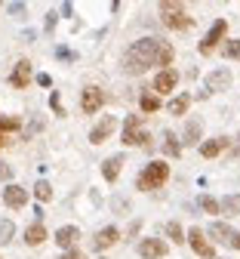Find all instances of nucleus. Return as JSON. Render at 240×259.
<instances>
[{
  "label": "nucleus",
  "mask_w": 240,
  "mask_h": 259,
  "mask_svg": "<svg viewBox=\"0 0 240 259\" xmlns=\"http://www.w3.org/2000/svg\"><path fill=\"white\" fill-rule=\"evenodd\" d=\"M34 198H37V201H40V204H46V201H50V198H53V185H50V182H46V179H40V182H37V185H34Z\"/></svg>",
  "instance_id": "23"
},
{
  "label": "nucleus",
  "mask_w": 240,
  "mask_h": 259,
  "mask_svg": "<svg viewBox=\"0 0 240 259\" xmlns=\"http://www.w3.org/2000/svg\"><path fill=\"white\" fill-rule=\"evenodd\" d=\"M166 238H173L176 244H182V241H185V232H182V225H179V222H166Z\"/></svg>",
  "instance_id": "29"
},
{
  "label": "nucleus",
  "mask_w": 240,
  "mask_h": 259,
  "mask_svg": "<svg viewBox=\"0 0 240 259\" xmlns=\"http://www.w3.org/2000/svg\"><path fill=\"white\" fill-rule=\"evenodd\" d=\"M139 108H142L145 114H154V111H160V96H154L151 90H145V93H142V99H139Z\"/></svg>",
  "instance_id": "20"
},
{
  "label": "nucleus",
  "mask_w": 240,
  "mask_h": 259,
  "mask_svg": "<svg viewBox=\"0 0 240 259\" xmlns=\"http://www.w3.org/2000/svg\"><path fill=\"white\" fill-rule=\"evenodd\" d=\"M80 238V229L77 225H62V229L56 232V244L62 247V250H74V241Z\"/></svg>",
  "instance_id": "15"
},
{
  "label": "nucleus",
  "mask_w": 240,
  "mask_h": 259,
  "mask_svg": "<svg viewBox=\"0 0 240 259\" xmlns=\"http://www.w3.org/2000/svg\"><path fill=\"white\" fill-rule=\"evenodd\" d=\"M197 142H200V123L191 120V123L185 126V145H197Z\"/></svg>",
  "instance_id": "28"
},
{
  "label": "nucleus",
  "mask_w": 240,
  "mask_h": 259,
  "mask_svg": "<svg viewBox=\"0 0 240 259\" xmlns=\"http://www.w3.org/2000/svg\"><path fill=\"white\" fill-rule=\"evenodd\" d=\"M120 170H123V154H114V157H108L105 164H102V176H105V182H117Z\"/></svg>",
  "instance_id": "17"
},
{
  "label": "nucleus",
  "mask_w": 240,
  "mask_h": 259,
  "mask_svg": "<svg viewBox=\"0 0 240 259\" xmlns=\"http://www.w3.org/2000/svg\"><path fill=\"white\" fill-rule=\"evenodd\" d=\"M225 56H228V59L240 56V40H228V44H225Z\"/></svg>",
  "instance_id": "31"
},
{
  "label": "nucleus",
  "mask_w": 240,
  "mask_h": 259,
  "mask_svg": "<svg viewBox=\"0 0 240 259\" xmlns=\"http://www.w3.org/2000/svg\"><path fill=\"white\" fill-rule=\"evenodd\" d=\"M166 179H169V167L163 164V160H151V164H145V170L139 173L135 185H139L142 191H154V188H160Z\"/></svg>",
  "instance_id": "2"
},
{
  "label": "nucleus",
  "mask_w": 240,
  "mask_h": 259,
  "mask_svg": "<svg viewBox=\"0 0 240 259\" xmlns=\"http://www.w3.org/2000/svg\"><path fill=\"white\" fill-rule=\"evenodd\" d=\"M225 148H228V139H225V136H216V139H210V142L200 145V154H203V157H219Z\"/></svg>",
  "instance_id": "19"
},
{
  "label": "nucleus",
  "mask_w": 240,
  "mask_h": 259,
  "mask_svg": "<svg viewBox=\"0 0 240 259\" xmlns=\"http://www.w3.org/2000/svg\"><path fill=\"white\" fill-rule=\"evenodd\" d=\"M231 247H237V250H240V235H234V241H231Z\"/></svg>",
  "instance_id": "39"
},
{
  "label": "nucleus",
  "mask_w": 240,
  "mask_h": 259,
  "mask_svg": "<svg viewBox=\"0 0 240 259\" xmlns=\"http://www.w3.org/2000/svg\"><path fill=\"white\" fill-rule=\"evenodd\" d=\"M10 13H13V16H22V13H25V4H10Z\"/></svg>",
  "instance_id": "35"
},
{
  "label": "nucleus",
  "mask_w": 240,
  "mask_h": 259,
  "mask_svg": "<svg viewBox=\"0 0 240 259\" xmlns=\"http://www.w3.org/2000/svg\"><path fill=\"white\" fill-rule=\"evenodd\" d=\"M65 259H86V256H83V250H68Z\"/></svg>",
  "instance_id": "34"
},
{
  "label": "nucleus",
  "mask_w": 240,
  "mask_h": 259,
  "mask_svg": "<svg viewBox=\"0 0 240 259\" xmlns=\"http://www.w3.org/2000/svg\"><path fill=\"white\" fill-rule=\"evenodd\" d=\"M157 65H160V68H169V65H173V47H169L166 40L160 44V53H157Z\"/></svg>",
  "instance_id": "26"
},
{
  "label": "nucleus",
  "mask_w": 240,
  "mask_h": 259,
  "mask_svg": "<svg viewBox=\"0 0 240 259\" xmlns=\"http://www.w3.org/2000/svg\"><path fill=\"white\" fill-rule=\"evenodd\" d=\"M16 235V222L13 219H0V244H10Z\"/></svg>",
  "instance_id": "24"
},
{
  "label": "nucleus",
  "mask_w": 240,
  "mask_h": 259,
  "mask_svg": "<svg viewBox=\"0 0 240 259\" xmlns=\"http://www.w3.org/2000/svg\"><path fill=\"white\" fill-rule=\"evenodd\" d=\"M102 105H105V93H102L99 87H86L83 96H80V108H83V114H95Z\"/></svg>",
  "instance_id": "9"
},
{
  "label": "nucleus",
  "mask_w": 240,
  "mask_h": 259,
  "mask_svg": "<svg viewBox=\"0 0 240 259\" xmlns=\"http://www.w3.org/2000/svg\"><path fill=\"white\" fill-rule=\"evenodd\" d=\"M197 207H200L203 213H222L219 201H216V198H210V194H200V201H197Z\"/></svg>",
  "instance_id": "25"
},
{
  "label": "nucleus",
  "mask_w": 240,
  "mask_h": 259,
  "mask_svg": "<svg viewBox=\"0 0 240 259\" xmlns=\"http://www.w3.org/2000/svg\"><path fill=\"white\" fill-rule=\"evenodd\" d=\"M37 83H40V87H53V77H50V74H37Z\"/></svg>",
  "instance_id": "36"
},
{
  "label": "nucleus",
  "mask_w": 240,
  "mask_h": 259,
  "mask_svg": "<svg viewBox=\"0 0 240 259\" xmlns=\"http://www.w3.org/2000/svg\"><path fill=\"white\" fill-rule=\"evenodd\" d=\"M225 31H228V22H225V19H216V22L210 25V31H207V37L200 40V53H203V56H210V53L216 50V44L225 37Z\"/></svg>",
  "instance_id": "6"
},
{
  "label": "nucleus",
  "mask_w": 240,
  "mask_h": 259,
  "mask_svg": "<svg viewBox=\"0 0 240 259\" xmlns=\"http://www.w3.org/2000/svg\"><path fill=\"white\" fill-rule=\"evenodd\" d=\"M16 130H19V117H0V136L16 133Z\"/></svg>",
  "instance_id": "30"
},
{
  "label": "nucleus",
  "mask_w": 240,
  "mask_h": 259,
  "mask_svg": "<svg viewBox=\"0 0 240 259\" xmlns=\"http://www.w3.org/2000/svg\"><path fill=\"white\" fill-rule=\"evenodd\" d=\"M0 179H4V182H7V179H13V170L4 164V160H0Z\"/></svg>",
  "instance_id": "33"
},
{
  "label": "nucleus",
  "mask_w": 240,
  "mask_h": 259,
  "mask_svg": "<svg viewBox=\"0 0 240 259\" xmlns=\"http://www.w3.org/2000/svg\"><path fill=\"white\" fill-rule=\"evenodd\" d=\"M50 108H53L56 114H65V108H62V99H59V93H53V96H50Z\"/></svg>",
  "instance_id": "32"
},
{
  "label": "nucleus",
  "mask_w": 240,
  "mask_h": 259,
  "mask_svg": "<svg viewBox=\"0 0 240 259\" xmlns=\"http://www.w3.org/2000/svg\"><path fill=\"white\" fill-rule=\"evenodd\" d=\"M207 235H210L213 241H219V244H231V241H234V229H231L228 222H210Z\"/></svg>",
  "instance_id": "16"
},
{
  "label": "nucleus",
  "mask_w": 240,
  "mask_h": 259,
  "mask_svg": "<svg viewBox=\"0 0 240 259\" xmlns=\"http://www.w3.org/2000/svg\"><path fill=\"white\" fill-rule=\"evenodd\" d=\"M237 142H240V136H237Z\"/></svg>",
  "instance_id": "40"
},
{
  "label": "nucleus",
  "mask_w": 240,
  "mask_h": 259,
  "mask_svg": "<svg viewBox=\"0 0 240 259\" xmlns=\"http://www.w3.org/2000/svg\"><path fill=\"white\" fill-rule=\"evenodd\" d=\"M163 151H166L169 157H179V154H182V145L176 142V133H169V130L163 133Z\"/></svg>",
  "instance_id": "22"
},
{
  "label": "nucleus",
  "mask_w": 240,
  "mask_h": 259,
  "mask_svg": "<svg viewBox=\"0 0 240 259\" xmlns=\"http://www.w3.org/2000/svg\"><path fill=\"white\" fill-rule=\"evenodd\" d=\"M139 256L142 259H163L166 256V241H160V238H142L139 241Z\"/></svg>",
  "instance_id": "10"
},
{
  "label": "nucleus",
  "mask_w": 240,
  "mask_h": 259,
  "mask_svg": "<svg viewBox=\"0 0 240 259\" xmlns=\"http://www.w3.org/2000/svg\"><path fill=\"white\" fill-rule=\"evenodd\" d=\"M56 56H59V59H71V50H65V47H59V50H56Z\"/></svg>",
  "instance_id": "37"
},
{
  "label": "nucleus",
  "mask_w": 240,
  "mask_h": 259,
  "mask_svg": "<svg viewBox=\"0 0 240 259\" xmlns=\"http://www.w3.org/2000/svg\"><path fill=\"white\" fill-rule=\"evenodd\" d=\"M148 133L142 130V114H129L123 123V145H148Z\"/></svg>",
  "instance_id": "4"
},
{
  "label": "nucleus",
  "mask_w": 240,
  "mask_h": 259,
  "mask_svg": "<svg viewBox=\"0 0 240 259\" xmlns=\"http://www.w3.org/2000/svg\"><path fill=\"white\" fill-rule=\"evenodd\" d=\"M160 16H163V25L173 28V31L191 28V16L182 10V4H160Z\"/></svg>",
  "instance_id": "3"
},
{
  "label": "nucleus",
  "mask_w": 240,
  "mask_h": 259,
  "mask_svg": "<svg viewBox=\"0 0 240 259\" xmlns=\"http://www.w3.org/2000/svg\"><path fill=\"white\" fill-rule=\"evenodd\" d=\"M10 83H13L16 90H25V87L31 83V62H28V59H19V62H16V68H13V74H10Z\"/></svg>",
  "instance_id": "14"
},
{
  "label": "nucleus",
  "mask_w": 240,
  "mask_h": 259,
  "mask_svg": "<svg viewBox=\"0 0 240 259\" xmlns=\"http://www.w3.org/2000/svg\"><path fill=\"white\" fill-rule=\"evenodd\" d=\"M219 207H222V213L231 219V216H237L240 213V194H228L225 201H219Z\"/></svg>",
  "instance_id": "21"
},
{
  "label": "nucleus",
  "mask_w": 240,
  "mask_h": 259,
  "mask_svg": "<svg viewBox=\"0 0 240 259\" xmlns=\"http://www.w3.org/2000/svg\"><path fill=\"white\" fill-rule=\"evenodd\" d=\"M191 105V96H176L173 102H169V114H185Z\"/></svg>",
  "instance_id": "27"
},
{
  "label": "nucleus",
  "mask_w": 240,
  "mask_h": 259,
  "mask_svg": "<svg viewBox=\"0 0 240 259\" xmlns=\"http://www.w3.org/2000/svg\"><path fill=\"white\" fill-rule=\"evenodd\" d=\"M59 259H65V256H59Z\"/></svg>",
  "instance_id": "41"
},
{
  "label": "nucleus",
  "mask_w": 240,
  "mask_h": 259,
  "mask_svg": "<svg viewBox=\"0 0 240 259\" xmlns=\"http://www.w3.org/2000/svg\"><path fill=\"white\" fill-rule=\"evenodd\" d=\"M53 25H56V13H50V16H46V31H53Z\"/></svg>",
  "instance_id": "38"
},
{
  "label": "nucleus",
  "mask_w": 240,
  "mask_h": 259,
  "mask_svg": "<svg viewBox=\"0 0 240 259\" xmlns=\"http://www.w3.org/2000/svg\"><path fill=\"white\" fill-rule=\"evenodd\" d=\"M176 83H179V74L173 71V68H163L157 77H154V96H166V93H173L176 90Z\"/></svg>",
  "instance_id": "11"
},
{
  "label": "nucleus",
  "mask_w": 240,
  "mask_h": 259,
  "mask_svg": "<svg viewBox=\"0 0 240 259\" xmlns=\"http://www.w3.org/2000/svg\"><path fill=\"white\" fill-rule=\"evenodd\" d=\"M228 87H231V71H228V68H216V71H210L207 77H203V90H200V99H203V96H210V93L228 90Z\"/></svg>",
  "instance_id": "5"
},
{
  "label": "nucleus",
  "mask_w": 240,
  "mask_h": 259,
  "mask_svg": "<svg viewBox=\"0 0 240 259\" xmlns=\"http://www.w3.org/2000/svg\"><path fill=\"white\" fill-rule=\"evenodd\" d=\"M4 204H7L10 210H22V207L28 204V191H25L22 185H16V182H10V185L4 188Z\"/></svg>",
  "instance_id": "12"
},
{
  "label": "nucleus",
  "mask_w": 240,
  "mask_h": 259,
  "mask_svg": "<svg viewBox=\"0 0 240 259\" xmlns=\"http://www.w3.org/2000/svg\"><path fill=\"white\" fill-rule=\"evenodd\" d=\"M185 241L194 247V253H197L200 259H216V250H213V244H210L207 238H203V229H191Z\"/></svg>",
  "instance_id": "7"
},
{
  "label": "nucleus",
  "mask_w": 240,
  "mask_h": 259,
  "mask_svg": "<svg viewBox=\"0 0 240 259\" xmlns=\"http://www.w3.org/2000/svg\"><path fill=\"white\" fill-rule=\"evenodd\" d=\"M160 37H142L135 40L126 53H123V71L126 74H145L151 65H157V53H160Z\"/></svg>",
  "instance_id": "1"
},
{
  "label": "nucleus",
  "mask_w": 240,
  "mask_h": 259,
  "mask_svg": "<svg viewBox=\"0 0 240 259\" xmlns=\"http://www.w3.org/2000/svg\"><path fill=\"white\" fill-rule=\"evenodd\" d=\"M120 241V232L114 229V225H105V229H99L95 238H92V250H108Z\"/></svg>",
  "instance_id": "13"
},
{
  "label": "nucleus",
  "mask_w": 240,
  "mask_h": 259,
  "mask_svg": "<svg viewBox=\"0 0 240 259\" xmlns=\"http://www.w3.org/2000/svg\"><path fill=\"white\" fill-rule=\"evenodd\" d=\"M114 130H117V117L105 114V117H102V120L89 130V142H92V145H102V142H105V139L114 133Z\"/></svg>",
  "instance_id": "8"
},
{
  "label": "nucleus",
  "mask_w": 240,
  "mask_h": 259,
  "mask_svg": "<svg viewBox=\"0 0 240 259\" xmlns=\"http://www.w3.org/2000/svg\"><path fill=\"white\" fill-rule=\"evenodd\" d=\"M43 241H46L43 222H34V225H28V229H25V244H28V247H40Z\"/></svg>",
  "instance_id": "18"
}]
</instances>
